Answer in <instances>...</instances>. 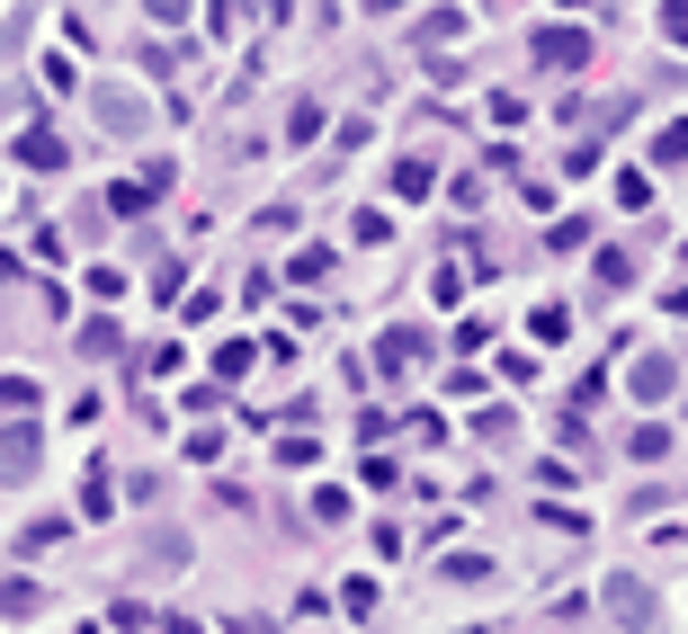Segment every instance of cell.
<instances>
[{
  "label": "cell",
  "instance_id": "e0dca14e",
  "mask_svg": "<svg viewBox=\"0 0 688 634\" xmlns=\"http://www.w3.org/2000/svg\"><path fill=\"white\" fill-rule=\"evenodd\" d=\"M626 447H635V465H662V456H670V430H662V420H644Z\"/></svg>",
  "mask_w": 688,
  "mask_h": 634
},
{
  "label": "cell",
  "instance_id": "ac0fdd59",
  "mask_svg": "<svg viewBox=\"0 0 688 634\" xmlns=\"http://www.w3.org/2000/svg\"><path fill=\"white\" fill-rule=\"evenodd\" d=\"M340 608H349V616H376V581L349 572V581H340Z\"/></svg>",
  "mask_w": 688,
  "mask_h": 634
},
{
  "label": "cell",
  "instance_id": "5b68a950",
  "mask_svg": "<svg viewBox=\"0 0 688 634\" xmlns=\"http://www.w3.org/2000/svg\"><path fill=\"white\" fill-rule=\"evenodd\" d=\"M670 385H679V367L662 358V348H653V358H635V367H626V393H635V402H670Z\"/></svg>",
  "mask_w": 688,
  "mask_h": 634
},
{
  "label": "cell",
  "instance_id": "9c48e42d",
  "mask_svg": "<svg viewBox=\"0 0 688 634\" xmlns=\"http://www.w3.org/2000/svg\"><path fill=\"white\" fill-rule=\"evenodd\" d=\"M27 170H63V162H73V144H63V134H19V144H10Z\"/></svg>",
  "mask_w": 688,
  "mask_h": 634
},
{
  "label": "cell",
  "instance_id": "4fadbf2b",
  "mask_svg": "<svg viewBox=\"0 0 688 634\" xmlns=\"http://www.w3.org/2000/svg\"><path fill=\"white\" fill-rule=\"evenodd\" d=\"M0 599H10V616L27 625V616H45V590L27 581V563H19V572H10V590H0Z\"/></svg>",
  "mask_w": 688,
  "mask_h": 634
},
{
  "label": "cell",
  "instance_id": "7402d4cb",
  "mask_svg": "<svg viewBox=\"0 0 688 634\" xmlns=\"http://www.w3.org/2000/svg\"><path fill=\"white\" fill-rule=\"evenodd\" d=\"M287 268H296V277H304V287H322V277H331V251H296V259H287Z\"/></svg>",
  "mask_w": 688,
  "mask_h": 634
},
{
  "label": "cell",
  "instance_id": "52a82bcc",
  "mask_svg": "<svg viewBox=\"0 0 688 634\" xmlns=\"http://www.w3.org/2000/svg\"><path fill=\"white\" fill-rule=\"evenodd\" d=\"M430 188H439V162H421V153H402V162H393V197H402V205H421Z\"/></svg>",
  "mask_w": 688,
  "mask_h": 634
},
{
  "label": "cell",
  "instance_id": "d6986e66",
  "mask_svg": "<svg viewBox=\"0 0 688 634\" xmlns=\"http://www.w3.org/2000/svg\"><path fill=\"white\" fill-rule=\"evenodd\" d=\"M581 242H590V224H581V215H564V224H555V233H545V251H555V259H573V251H581Z\"/></svg>",
  "mask_w": 688,
  "mask_h": 634
},
{
  "label": "cell",
  "instance_id": "277c9868",
  "mask_svg": "<svg viewBox=\"0 0 688 634\" xmlns=\"http://www.w3.org/2000/svg\"><path fill=\"white\" fill-rule=\"evenodd\" d=\"M536 63L545 73H581L590 63V27H536Z\"/></svg>",
  "mask_w": 688,
  "mask_h": 634
},
{
  "label": "cell",
  "instance_id": "ba28073f",
  "mask_svg": "<svg viewBox=\"0 0 688 634\" xmlns=\"http://www.w3.org/2000/svg\"><path fill=\"white\" fill-rule=\"evenodd\" d=\"M411 36H421V54H430V45H456V36H465V10H456V0H439V10H421V27H411Z\"/></svg>",
  "mask_w": 688,
  "mask_h": 634
},
{
  "label": "cell",
  "instance_id": "3957f363",
  "mask_svg": "<svg viewBox=\"0 0 688 634\" xmlns=\"http://www.w3.org/2000/svg\"><path fill=\"white\" fill-rule=\"evenodd\" d=\"M421 358H430V331H421V322H393V331L376 340V367H385V376H411Z\"/></svg>",
  "mask_w": 688,
  "mask_h": 634
},
{
  "label": "cell",
  "instance_id": "5bb4252c",
  "mask_svg": "<svg viewBox=\"0 0 688 634\" xmlns=\"http://www.w3.org/2000/svg\"><path fill=\"white\" fill-rule=\"evenodd\" d=\"M635 287V259L626 251H599V296H626Z\"/></svg>",
  "mask_w": 688,
  "mask_h": 634
},
{
  "label": "cell",
  "instance_id": "44dd1931",
  "mask_svg": "<svg viewBox=\"0 0 688 634\" xmlns=\"http://www.w3.org/2000/svg\"><path fill=\"white\" fill-rule=\"evenodd\" d=\"M313 519H331V527H340V519H349V491H340V482H322V491H313Z\"/></svg>",
  "mask_w": 688,
  "mask_h": 634
},
{
  "label": "cell",
  "instance_id": "cb8c5ba5",
  "mask_svg": "<svg viewBox=\"0 0 688 634\" xmlns=\"http://www.w3.org/2000/svg\"><path fill=\"white\" fill-rule=\"evenodd\" d=\"M367 10H376V19H385V10H402V0H367Z\"/></svg>",
  "mask_w": 688,
  "mask_h": 634
},
{
  "label": "cell",
  "instance_id": "9a60e30c",
  "mask_svg": "<svg viewBox=\"0 0 688 634\" xmlns=\"http://www.w3.org/2000/svg\"><path fill=\"white\" fill-rule=\"evenodd\" d=\"M313 134H322V99H296L287 108V144H313Z\"/></svg>",
  "mask_w": 688,
  "mask_h": 634
},
{
  "label": "cell",
  "instance_id": "7a4b0ae2",
  "mask_svg": "<svg viewBox=\"0 0 688 634\" xmlns=\"http://www.w3.org/2000/svg\"><path fill=\"white\" fill-rule=\"evenodd\" d=\"M170 179H179V170L153 153V162L134 170V179H116V197H108V205H116V215H144V205H162V197H170Z\"/></svg>",
  "mask_w": 688,
  "mask_h": 634
},
{
  "label": "cell",
  "instance_id": "2e32d148",
  "mask_svg": "<svg viewBox=\"0 0 688 634\" xmlns=\"http://www.w3.org/2000/svg\"><path fill=\"white\" fill-rule=\"evenodd\" d=\"M0 402H10V411H19V420H27V411H36V402H45V385H36V376H0Z\"/></svg>",
  "mask_w": 688,
  "mask_h": 634
},
{
  "label": "cell",
  "instance_id": "ffe728a7",
  "mask_svg": "<svg viewBox=\"0 0 688 634\" xmlns=\"http://www.w3.org/2000/svg\"><path fill=\"white\" fill-rule=\"evenodd\" d=\"M108 348H116V322H108V313L81 322V358H108Z\"/></svg>",
  "mask_w": 688,
  "mask_h": 634
},
{
  "label": "cell",
  "instance_id": "8992f818",
  "mask_svg": "<svg viewBox=\"0 0 688 634\" xmlns=\"http://www.w3.org/2000/svg\"><path fill=\"white\" fill-rule=\"evenodd\" d=\"M36 447H45V438H36L27 420H19V430L0 438V474H10V482H36Z\"/></svg>",
  "mask_w": 688,
  "mask_h": 634
},
{
  "label": "cell",
  "instance_id": "8fae6325",
  "mask_svg": "<svg viewBox=\"0 0 688 634\" xmlns=\"http://www.w3.org/2000/svg\"><path fill=\"white\" fill-rule=\"evenodd\" d=\"M63 536H73V519H27V527H19V563H36V554H54Z\"/></svg>",
  "mask_w": 688,
  "mask_h": 634
},
{
  "label": "cell",
  "instance_id": "6da1fadb",
  "mask_svg": "<svg viewBox=\"0 0 688 634\" xmlns=\"http://www.w3.org/2000/svg\"><path fill=\"white\" fill-rule=\"evenodd\" d=\"M599 608H608L617 625H635V634H653V590H644L635 572H608V581H599Z\"/></svg>",
  "mask_w": 688,
  "mask_h": 634
},
{
  "label": "cell",
  "instance_id": "7c38bea8",
  "mask_svg": "<svg viewBox=\"0 0 688 634\" xmlns=\"http://www.w3.org/2000/svg\"><path fill=\"white\" fill-rule=\"evenodd\" d=\"M528 331H536V348H555V340H573V304H536V313H528Z\"/></svg>",
  "mask_w": 688,
  "mask_h": 634
},
{
  "label": "cell",
  "instance_id": "30bf717a",
  "mask_svg": "<svg viewBox=\"0 0 688 634\" xmlns=\"http://www.w3.org/2000/svg\"><path fill=\"white\" fill-rule=\"evenodd\" d=\"M99 125L108 134H134V125H144V99H134V90H99Z\"/></svg>",
  "mask_w": 688,
  "mask_h": 634
},
{
  "label": "cell",
  "instance_id": "603a6c76",
  "mask_svg": "<svg viewBox=\"0 0 688 634\" xmlns=\"http://www.w3.org/2000/svg\"><path fill=\"white\" fill-rule=\"evenodd\" d=\"M662 27H670V45H688V0H670V19H662Z\"/></svg>",
  "mask_w": 688,
  "mask_h": 634
}]
</instances>
